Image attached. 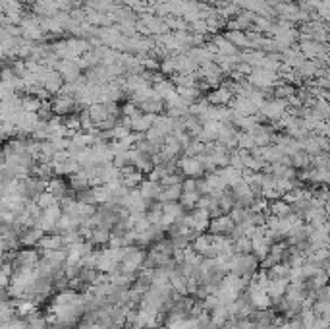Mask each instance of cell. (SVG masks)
Listing matches in <instances>:
<instances>
[{
  "mask_svg": "<svg viewBox=\"0 0 330 329\" xmlns=\"http://www.w3.org/2000/svg\"><path fill=\"white\" fill-rule=\"evenodd\" d=\"M286 292V279H270L268 287H266V294L270 298H278Z\"/></svg>",
  "mask_w": 330,
  "mask_h": 329,
  "instance_id": "9",
  "label": "cell"
},
{
  "mask_svg": "<svg viewBox=\"0 0 330 329\" xmlns=\"http://www.w3.org/2000/svg\"><path fill=\"white\" fill-rule=\"evenodd\" d=\"M184 184V182H182ZM182 184H174V186H162L159 202L160 204H170V202H178L184 194V186Z\"/></svg>",
  "mask_w": 330,
  "mask_h": 329,
  "instance_id": "4",
  "label": "cell"
},
{
  "mask_svg": "<svg viewBox=\"0 0 330 329\" xmlns=\"http://www.w3.org/2000/svg\"><path fill=\"white\" fill-rule=\"evenodd\" d=\"M234 248H236V254H251L253 252V242L247 236H241L238 240H234Z\"/></svg>",
  "mask_w": 330,
  "mask_h": 329,
  "instance_id": "11",
  "label": "cell"
},
{
  "mask_svg": "<svg viewBox=\"0 0 330 329\" xmlns=\"http://www.w3.org/2000/svg\"><path fill=\"white\" fill-rule=\"evenodd\" d=\"M35 202H37V206H39L41 209H43V211H45V209H49V207L56 206V204H60V200H58V198H56L54 194L49 192V190L41 194V196L37 198V200H35Z\"/></svg>",
  "mask_w": 330,
  "mask_h": 329,
  "instance_id": "10",
  "label": "cell"
},
{
  "mask_svg": "<svg viewBox=\"0 0 330 329\" xmlns=\"http://www.w3.org/2000/svg\"><path fill=\"white\" fill-rule=\"evenodd\" d=\"M137 190H139V194H141L145 200H149V202L153 200V202H155V200H159V198H160V192H162V184H160V182H157V180L149 179V180H143V184H141Z\"/></svg>",
  "mask_w": 330,
  "mask_h": 329,
  "instance_id": "3",
  "label": "cell"
},
{
  "mask_svg": "<svg viewBox=\"0 0 330 329\" xmlns=\"http://www.w3.org/2000/svg\"><path fill=\"white\" fill-rule=\"evenodd\" d=\"M110 236L112 234L108 233V229H103V227H97L95 231L89 236V242L93 246H103V244H110Z\"/></svg>",
  "mask_w": 330,
  "mask_h": 329,
  "instance_id": "7",
  "label": "cell"
},
{
  "mask_svg": "<svg viewBox=\"0 0 330 329\" xmlns=\"http://www.w3.org/2000/svg\"><path fill=\"white\" fill-rule=\"evenodd\" d=\"M180 169H182V173L187 179H199L207 171L201 157H189V155H185V157L180 159Z\"/></svg>",
  "mask_w": 330,
  "mask_h": 329,
  "instance_id": "1",
  "label": "cell"
},
{
  "mask_svg": "<svg viewBox=\"0 0 330 329\" xmlns=\"http://www.w3.org/2000/svg\"><path fill=\"white\" fill-rule=\"evenodd\" d=\"M236 223L230 215H220L216 219L211 221V227H209V233L211 234H220V236H230L234 231Z\"/></svg>",
  "mask_w": 330,
  "mask_h": 329,
  "instance_id": "2",
  "label": "cell"
},
{
  "mask_svg": "<svg viewBox=\"0 0 330 329\" xmlns=\"http://www.w3.org/2000/svg\"><path fill=\"white\" fill-rule=\"evenodd\" d=\"M270 211H272V215H274V217H286V215H288V211H290V207L280 202V204H272V206H270Z\"/></svg>",
  "mask_w": 330,
  "mask_h": 329,
  "instance_id": "12",
  "label": "cell"
},
{
  "mask_svg": "<svg viewBox=\"0 0 330 329\" xmlns=\"http://www.w3.org/2000/svg\"><path fill=\"white\" fill-rule=\"evenodd\" d=\"M64 244V238H62V234H47V236H43V240L39 242V246L47 252V250H60Z\"/></svg>",
  "mask_w": 330,
  "mask_h": 329,
  "instance_id": "6",
  "label": "cell"
},
{
  "mask_svg": "<svg viewBox=\"0 0 330 329\" xmlns=\"http://www.w3.org/2000/svg\"><path fill=\"white\" fill-rule=\"evenodd\" d=\"M47 190L51 194H54L58 200H62V198L68 196V186L64 184V180L60 179V177H54L53 180H49V188Z\"/></svg>",
  "mask_w": 330,
  "mask_h": 329,
  "instance_id": "8",
  "label": "cell"
},
{
  "mask_svg": "<svg viewBox=\"0 0 330 329\" xmlns=\"http://www.w3.org/2000/svg\"><path fill=\"white\" fill-rule=\"evenodd\" d=\"M43 236H45V231L39 229V227L35 225V227L27 229L26 233L20 236V242H22V244H26V246H33V244H39L41 240H43Z\"/></svg>",
  "mask_w": 330,
  "mask_h": 329,
  "instance_id": "5",
  "label": "cell"
}]
</instances>
